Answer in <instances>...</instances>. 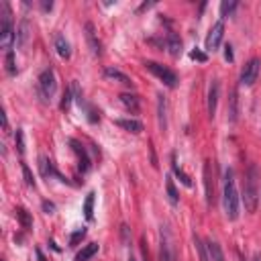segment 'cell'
Here are the masks:
<instances>
[{"label": "cell", "instance_id": "6da1fadb", "mask_svg": "<svg viewBox=\"0 0 261 261\" xmlns=\"http://www.w3.org/2000/svg\"><path fill=\"white\" fill-rule=\"evenodd\" d=\"M222 204H224V214H226V219H229V221H237V219H239L241 198H239V192H237V186H235L233 169H226V174H224Z\"/></svg>", "mask_w": 261, "mask_h": 261}, {"label": "cell", "instance_id": "7a4b0ae2", "mask_svg": "<svg viewBox=\"0 0 261 261\" xmlns=\"http://www.w3.org/2000/svg\"><path fill=\"white\" fill-rule=\"evenodd\" d=\"M257 180H259V169L255 163H251L247 167V174H245V186H243V204H245V210L247 212H255L257 210V204H259V186H257Z\"/></svg>", "mask_w": 261, "mask_h": 261}, {"label": "cell", "instance_id": "3957f363", "mask_svg": "<svg viewBox=\"0 0 261 261\" xmlns=\"http://www.w3.org/2000/svg\"><path fill=\"white\" fill-rule=\"evenodd\" d=\"M0 45L2 49L10 51L13 43L17 41V33H15V25H13V13H10L8 2H0Z\"/></svg>", "mask_w": 261, "mask_h": 261}, {"label": "cell", "instance_id": "277c9868", "mask_svg": "<svg viewBox=\"0 0 261 261\" xmlns=\"http://www.w3.org/2000/svg\"><path fill=\"white\" fill-rule=\"evenodd\" d=\"M55 92H58V78H55V72L51 67H47L39 76V96L45 102H49L55 96Z\"/></svg>", "mask_w": 261, "mask_h": 261}, {"label": "cell", "instance_id": "5b68a950", "mask_svg": "<svg viewBox=\"0 0 261 261\" xmlns=\"http://www.w3.org/2000/svg\"><path fill=\"white\" fill-rule=\"evenodd\" d=\"M145 67H147V70H149L153 76L160 78V80H161L167 88H176L178 76H176V72L169 70V67H165V65H161V63H157V61H145Z\"/></svg>", "mask_w": 261, "mask_h": 261}, {"label": "cell", "instance_id": "8992f818", "mask_svg": "<svg viewBox=\"0 0 261 261\" xmlns=\"http://www.w3.org/2000/svg\"><path fill=\"white\" fill-rule=\"evenodd\" d=\"M259 72H261V60L259 58H251L241 70V86H253L259 78Z\"/></svg>", "mask_w": 261, "mask_h": 261}, {"label": "cell", "instance_id": "52a82bcc", "mask_svg": "<svg viewBox=\"0 0 261 261\" xmlns=\"http://www.w3.org/2000/svg\"><path fill=\"white\" fill-rule=\"evenodd\" d=\"M222 35H224V22L222 20H217L214 25L210 27L208 31V35H206V51H214V49H219V45L222 41Z\"/></svg>", "mask_w": 261, "mask_h": 261}, {"label": "cell", "instance_id": "ba28073f", "mask_svg": "<svg viewBox=\"0 0 261 261\" xmlns=\"http://www.w3.org/2000/svg\"><path fill=\"white\" fill-rule=\"evenodd\" d=\"M67 143L72 145V151L78 155V165H80V172H82V174L90 172V167H92V163H90V157H88L86 147H84L80 141H76V139H70Z\"/></svg>", "mask_w": 261, "mask_h": 261}, {"label": "cell", "instance_id": "9c48e42d", "mask_svg": "<svg viewBox=\"0 0 261 261\" xmlns=\"http://www.w3.org/2000/svg\"><path fill=\"white\" fill-rule=\"evenodd\" d=\"M160 259H161V261H176L174 245H172V237H169L167 226H161V249H160Z\"/></svg>", "mask_w": 261, "mask_h": 261}, {"label": "cell", "instance_id": "30bf717a", "mask_svg": "<svg viewBox=\"0 0 261 261\" xmlns=\"http://www.w3.org/2000/svg\"><path fill=\"white\" fill-rule=\"evenodd\" d=\"M39 172H41V176L43 178H47V180H51V178H58L60 181H67L58 169L53 167V163H51V160L49 157H45V155H41L39 157Z\"/></svg>", "mask_w": 261, "mask_h": 261}, {"label": "cell", "instance_id": "8fae6325", "mask_svg": "<svg viewBox=\"0 0 261 261\" xmlns=\"http://www.w3.org/2000/svg\"><path fill=\"white\" fill-rule=\"evenodd\" d=\"M219 96H221V84H219V80H212L210 90H208V117L210 119H214V115H217Z\"/></svg>", "mask_w": 261, "mask_h": 261}, {"label": "cell", "instance_id": "7c38bea8", "mask_svg": "<svg viewBox=\"0 0 261 261\" xmlns=\"http://www.w3.org/2000/svg\"><path fill=\"white\" fill-rule=\"evenodd\" d=\"M204 188H206V204H208V206H212V204H214V184H212L210 161L204 163Z\"/></svg>", "mask_w": 261, "mask_h": 261}, {"label": "cell", "instance_id": "4fadbf2b", "mask_svg": "<svg viewBox=\"0 0 261 261\" xmlns=\"http://www.w3.org/2000/svg\"><path fill=\"white\" fill-rule=\"evenodd\" d=\"M86 39H88V45H90V49H92V53L96 55V58H100L102 55V45L96 37V33H94V25L92 22H86Z\"/></svg>", "mask_w": 261, "mask_h": 261}, {"label": "cell", "instance_id": "5bb4252c", "mask_svg": "<svg viewBox=\"0 0 261 261\" xmlns=\"http://www.w3.org/2000/svg\"><path fill=\"white\" fill-rule=\"evenodd\" d=\"M31 37V22L29 19H22L17 27V47H25Z\"/></svg>", "mask_w": 261, "mask_h": 261}, {"label": "cell", "instance_id": "9a60e30c", "mask_svg": "<svg viewBox=\"0 0 261 261\" xmlns=\"http://www.w3.org/2000/svg\"><path fill=\"white\" fill-rule=\"evenodd\" d=\"M165 47H167V51H169V55H172V58H180V53H181V41H180V37L176 35L174 31L167 33Z\"/></svg>", "mask_w": 261, "mask_h": 261}, {"label": "cell", "instance_id": "2e32d148", "mask_svg": "<svg viewBox=\"0 0 261 261\" xmlns=\"http://www.w3.org/2000/svg\"><path fill=\"white\" fill-rule=\"evenodd\" d=\"M157 120H160V129L165 131L167 129V102L163 94L157 96Z\"/></svg>", "mask_w": 261, "mask_h": 261}, {"label": "cell", "instance_id": "e0dca14e", "mask_svg": "<svg viewBox=\"0 0 261 261\" xmlns=\"http://www.w3.org/2000/svg\"><path fill=\"white\" fill-rule=\"evenodd\" d=\"M117 124H119L120 129L133 133V135L143 133V122H141V120H137V119H119V120H117Z\"/></svg>", "mask_w": 261, "mask_h": 261}, {"label": "cell", "instance_id": "ac0fdd59", "mask_svg": "<svg viewBox=\"0 0 261 261\" xmlns=\"http://www.w3.org/2000/svg\"><path fill=\"white\" fill-rule=\"evenodd\" d=\"M53 45H55V49H58V53L61 55L63 60H70V55H72V47H70V43H67V39L61 35V33H58V35H55Z\"/></svg>", "mask_w": 261, "mask_h": 261}, {"label": "cell", "instance_id": "d6986e66", "mask_svg": "<svg viewBox=\"0 0 261 261\" xmlns=\"http://www.w3.org/2000/svg\"><path fill=\"white\" fill-rule=\"evenodd\" d=\"M119 98H120L122 106L127 108V110L135 112V115H137V112H139V108H141V102H139V96H137V94H127V92H122Z\"/></svg>", "mask_w": 261, "mask_h": 261}, {"label": "cell", "instance_id": "ffe728a7", "mask_svg": "<svg viewBox=\"0 0 261 261\" xmlns=\"http://www.w3.org/2000/svg\"><path fill=\"white\" fill-rule=\"evenodd\" d=\"M104 76L110 78V80H117V82L124 84V86H133V80H131V78H129L127 74H122L120 70H117V67H106V70H104Z\"/></svg>", "mask_w": 261, "mask_h": 261}, {"label": "cell", "instance_id": "44dd1931", "mask_svg": "<svg viewBox=\"0 0 261 261\" xmlns=\"http://www.w3.org/2000/svg\"><path fill=\"white\" fill-rule=\"evenodd\" d=\"M165 192H167V200L172 206H178V202H180V194H178V190H176V184H174V178L172 176H167L165 178Z\"/></svg>", "mask_w": 261, "mask_h": 261}, {"label": "cell", "instance_id": "7402d4cb", "mask_svg": "<svg viewBox=\"0 0 261 261\" xmlns=\"http://www.w3.org/2000/svg\"><path fill=\"white\" fill-rule=\"evenodd\" d=\"M98 243H88L86 247H82V251H78L76 253V261H88V259H92L96 253H98Z\"/></svg>", "mask_w": 261, "mask_h": 261}, {"label": "cell", "instance_id": "603a6c76", "mask_svg": "<svg viewBox=\"0 0 261 261\" xmlns=\"http://www.w3.org/2000/svg\"><path fill=\"white\" fill-rule=\"evenodd\" d=\"M239 119V96H237V90H231V98H229V120L237 122Z\"/></svg>", "mask_w": 261, "mask_h": 261}, {"label": "cell", "instance_id": "cb8c5ba5", "mask_svg": "<svg viewBox=\"0 0 261 261\" xmlns=\"http://www.w3.org/2000/svg\"><path fill=\"white\" fill-rule=\"evenodd\" d=\"M172 169H174V174L180 178V181H181V184H184L186 188H192V180H190V176L184 172V169H181V167L178 165V161H176V155H172Z\"/></svg>", "mask_w": 261, "mask_h": 261}, {"label": "cell", "instance_id": "d4e9b609", "mask_svg": "<svg viewBox=\"0 0 261 261\" xmlns=\"http://www.w3.org/2000/svg\"><path fill=\"white\" fill-rule=\"evenodd\" d=\"M194 247H196V251H198L200 261H210V257H208V255H210V253H208V245H204L198 235H194Z\"/></svg>", "mask_w": 261, "mask_h": 261}, {"label": "cell", "instance_id": "484cf974", "mask_svg": "<svg viewBox=\"0 0 261 261\" xmlns=\"http://www.w3.org/2000/svg\"><path fill=\"white\" fill-rule=\"evenodd\" d=\"M206 245H208V253H210L212 261H226V259H224V253H222V249H221V245H219L217 241H208Z\"/></svg>", "mask_w": 261, "mask_h": 261}, {"label": "cell", "instance_id": "4316f807", "mask_svg": "<svg viewBox=\"0 0 261 261\" xmlns=\"http://www.w3.org/2000/svg\"><path fill=\"white\" fill-rule=\"evenodd\" d=\"M237 6H239V2H237V0H222V2H221V17H222V19L233 17V13H235Z\"/></svg>", "mask_w": 261, "mask_h": 261}, {"label": "cell", "instance_id": "83f0119b", "mask_svg": "<svg viewBox=\"0 0 261 261\" xmlns=\"http://www.w3.org/2000/svg\"><path fill=\"white\" fill-rule=\"evenodd\" d=\"M15 212H17V219H19V222H20L22 229H31V226H33V219H31V214H29L25 208H20V206H19Z\"/></svg>", "mask_w": 261, "mask_h": 261}, {"label": "cell", "instance_id": "f1b7e54d", "mask_svg": "<svg viewBox=\"0 0 261 261\" xmlns=\"http://www.w3.org/2000/svg\"><path fill=\"white\" fill-rule=\"evenodd\" d=\"M94 192H90V194L86 196V202H84V217L88 221H92L94 219Z\"/></svg>", "mask_w": 261, "mask_h": 261}, {"label": "cell", "instance_id": "f546056e", "mask_svg": "<svg viewBox=\"0 0 261 261\" xmlns=\"http://www.w3.org/2000/svg\"><path fill=\"white\" fill-rule=\"evenodd\" d=\"M80 106L86 110V117H88V120H90V122H98V120H100V110H96L92 104H88V102L84 100Z\"/></svg>", "mask_w": 261, "mask_h": 261}, {"label": "cell", "instance_id": "4dcf8cb0", "mask_svg": "<svg viewBox=\"0 0 261 261\" xmlns=\"http://www.w3.org/2000/svg\"><path fill=\"white\" fill-rule=\"evenodd\" d=\"M84 237H86V229L82 226V229H78V231H74V233L70 235V245H72V247H76L78 243H80V241L84 239Z\"/></svg>", "mask_w": 261, "mask_h": 261}, {"label": "cell", "instance_id": "1f68e13d", "mask_svg": "<svg viewBox=\"0 0 261 261\" xmlns=\"http://www.w3.org/2000/svg\"><path fill=\"white\" fill-rule=\"evenodd\" d=\"M20 169H22V176H25V181H27V186L35 188V178H33V174H31L29 165H27V163H20Z\"/></svg>", "mask_w": 261, "mask_h": 261}, {"label": "cell", "instance_id": "d6a6232c", "mask_svg": "<svg viewBox=\"0 0 261 261\" xmlns=\"http://www.w3.org/2000/svg\"><path fill=\"white\" fill-rule=\"evenodd\" d=\"M15 143H17V151L19 153H25V135H22V129H17Z\"/></svg>", "mask_w": 261, "mask_h": 261}, {"label": "cell", "instance_id": "836d02e7", "mask_svg": "<svg viewBox=\"0 0 261 261\" xmlns=\"http://www.w3.org/2000/svg\"><path fill=\"white\" fill-rule=\"evenodd\" d=\"M6 72L13 76L17 74V67H15V53L13 51H6Z\"/></svg>", "mask_w": 261, "mask_h": 261}, {"label": "cell", "instance_id": "e575fe53", "mask_svg": "<svg viewBox=\"0 0 261 261\" xmlns=\"http://www.w3.org/2000/svg\"><path fill=\"white\" fill-rule=\"evenodd\" d=\"M72 98H74V92H72V88L70 90H65V94H63V100H61V110H67L72 104Z\"/></svg>", "mask_w": 261, "mask_h": 261}, {"label": "cell", "instance_id": "d590c367", "mask_svg": "<svg viewBox=\"0 0 261 261\" xmlns=\"http://www.w3.org/2000/svg\"><path fill=\"white\" fill-rule=\"evenodd\" d=\"M190 58H192V60H196V61H206V60H208V58H206V53H202L198 47H194V49L190 51Z\"/></svg>", "mask_w": 261, "mask_h": 261}, {"label": "cell", "instance_id": "8d00e7d4", "mask_svg": "<svg viewBox=\"0 0 261 261\" xmlns=\"http://www.w3.org/2000/svg\"><path fill=\"white\" fill-rule=\"evenodd\" d=\"M129 233H131V229H129L127 224H122L120 226V237H122V243L124 245H129Z\"/></svg>", "mask_w": 261, "mask_h": 261}, {"label": "cell", "instance_id": "74e56055", "mask_svg": "<svg viewBox=\"0 0 261 261\" xmlns=\"http://www.w3.org/2000/svg\"><path fill=\"white\" fill-rule=\"evenodd\" d=\"M41 206H43V210L47 212V214H53V212H55V204H53V202H49V200H43Z\"/></svg>", "mask_w": 261, "mask_h": 261}, {"label": "cell", "instance_id": "f35d334b", "mask_svg": "<svg viewBox=\"0 0 261 261\" xmlns=\"http://www.w3.org/2000/svg\"><path fill=\"white\" fill-rule=\"evenodd\" d=\"M224 58L229 61H233V47L231 45H224Z\"/></svg>", "mask_w": 261, "mask_h": 261}, {"label": "cell", "instance_id": "ab89813d", "mask_svg": "<svg viewBox=\"0 0 261 261\" xmlns=\"http://www.w3.org/2000/svg\"><path fill=\"white\" fill-rule=\"evenodd\" d=\"M2 129H4V133H8V119H6V112H2Z\"/></svg>", "mask_w": 261, "mask_h": 261}, {"label": "cell", "instance_id": "60d3db41", "mask_svg": "<svg viewBox=\"0 0 261 261\" xmlns=\"http://www.w3.org/2000/svg\"><path fill=\"white\" fill-rule=\"evenodd\" d=\"M41 8L45 10V13H47V10H51V8H53V2H45V0H43V2H41Z\"/></svg>", "mask_w": 261, "mask_h": 261}, {"label": "cell", "instance_id": "b9f144b4", "mask_svg": "<svg viewBox=\"0 0 261 261\" xmlns=\"http://www.w3.org/2000/svg\"><path fill=\"white\" fill-rule=\"evenodd\" d=\"M37 257H39V261H47V259H45V257H43V253H41V249H37Z\"/></svg>", "mask_w": 261, "mask_h": 261}, {"label": "cell", "instance_id": "7bdbcfd3", "mask_svg": "<svg viewBox=\"0 0 261 261\" xmlns=\"http://www.w3.org/2000/svg\"><path fill=\"white\" fill-rule=\"evenodd\" d=\"M253 261H261V253H259V251L255 253V257H253Z\"/></svg>", "mask_w": 261, "mask_h": 261}, {"label": "cell", "instance_id": "ee69618b", "mask_svg": "<svg viewBox=\"0 0 261 261\" xmlns=\"http://www.w3.org/2000/svg\"><path fill=\"white\" fill-rule=\"evenodd\" d=\"M129 261H137V259H135V257H133V255H131V257H129Z\"/></svg>", "mask_w": 261, "mask_h": 261}]
</instances>
